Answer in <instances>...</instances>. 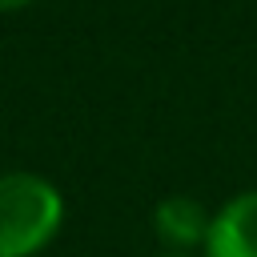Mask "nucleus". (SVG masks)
Returning a JSON list of instances; mask_svg holds the SVG:
<instances>
[{"label":"nucleus","instance_id":"f257e3e1","mask_svg":"<svg viewBox=\"0 0 257 257\" xmlns=\"http://www.w3.org/2000/svg\"><path fill=\"white\" fill-rule=\"evenodd\" d=\"M64 225L60 189L28 169L0 173V257H36Z\"/></svg>","mask_w":257,"mask_h":257},{"label":"nucleus","instance_id":"f03ea898","mask_svg":"<svg viewBox=\"0 0 257 257\" xmlns=\"http://www.w3.org/2000/svg\"><path fill=\"white\" fill-rule=\"evenodd\" d=\"M205 257H257V189L229 197L205 233Z\"/></svg>","mask_w":257,"mask_h":257},{"label":"nucleus","instance_id":"7ed1b4c3","mask_svg":"<svg viewBox=\"0 0 257 257\" xmlns=\"http://www.w3.org/2000/svg\"><path fill=\"white\" fill-rule=\"evenodd\" d=\"M209 221L213 213H205V205L193 197H165L153 209V233L161 237V245H169V253H189L205 245Z\"/></svg>","mask_w":257,"mask_h":257},{"label":"nucleus","instance_id":"20e7f679","mask_svg":"<svg viewBox=\"0 0 257 257\" xmlns=\"http://www.w3.org/2000/svg\"><path fill=\"white\" fill-rule=\"evenodd\" d=\"M32 0H0V12H16V8H28Z\"/></svg>","mask_w":257,"mask_h":257},{"label":"nucleus","instance_id":"39448f33","mask_svg":"<svg viewBox=\"0 0 257 257\" xmlns=\"http://www.w3.org/2000/svg\"><path fill=\"white\" fill-rule=\"evenodd\" d=\"M161 257H189V253H161Z\"/></svg>","mask_w":257,"mask_h":257}]
</instances>
